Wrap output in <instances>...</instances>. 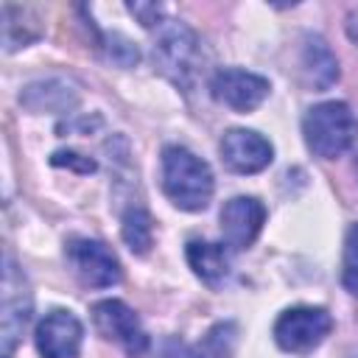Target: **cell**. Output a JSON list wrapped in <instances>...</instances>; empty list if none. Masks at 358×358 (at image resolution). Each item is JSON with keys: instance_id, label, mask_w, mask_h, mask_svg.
<instances>
[{"instance_id": "cell-15", "label": "cell", "mask_w": 358, "mask_h": 358, "mask_svg": "<svg viewBox=\"0 0 358 358\" xmlns=\"http://www.w3.org/2000/svg\"><path fill=\"white\" fill-rule=\"evenodd\" d=\"M120 235H123L126 246L134 255H145L151 249V241H154V221H151V215L143 207H129L123 213Z\"/></svg>"}, {"instance_id": "cell-14", "label": "cell", "mask_w": 358, "mask_h": 358, "mask_svg": "<svg viewBox=\"0 0 358 358\" xmlns=\"http://www.w3.org/2000/svg\"><path fill=\"white\" fill-rule=\"evenodd\" d=\"M185 257H187V266L193 268V274L207 285H221L229 274V257L221 243L187 241Z\"/></svg>"}, {"instance_id": "cell-13", "label": "cell", "mask_w": 358, "mask_h": 358, "mask_svg": "<svg viewBox=\"0 0 358 358\" xmlns=\"http://www.w3.org/2000/svg\"><path fill=\"white\" fill-rule=\"evenodd\" d=\"M20 103L31 112H67L78 103V92L62 78H48L28 84L20 92Z\"/></svg>"}, {"instance_id": "cell-20", "label": "cell", "mask_w": 358, "mask_h": 358, "mask_svg": "<svg viewBox=\"0 0 358 358\" xmlns=\"http://www.w3.org/2000/svg\"><path fill=\"white\" fill-rule=\"evenodd\" d=\"M129 11L140 20L143 28H159L165 22V8L159 3H129Z\"/></svg>"}, {"instance_id": "cell-11", "label": "cell", "mask_w": 358, "mask_h": 358, "mask_svg": "<svg viewBox=\"0 0 358 358\" xmlns=\"http://www.w3.org/2000/svg\"><path fill=\"white\" fill-rule=\"evenodd\" d=\"M266 224V207L255 196H235L221 207V238L229 249H249Z\"/></svg>"}, {"instance_id": "cell-10", "label": "cell", "mask_w": 358, "mask_h": 358, "mask_svg": "<svg viewBox=\"0 0 358 358\" xmlns=\"http://www.w3.org/2000/svg\"><path fill=\"white\" fill-rule=\"evenodd\" d=\"M221 159L235 173H260L274 159V145L252 129H229L218 143Z\"/></svg>"}, {"instance_id": "cell-8", "label": "cell", "mask_w": 358, "mask_h": 358, "mask_svg": "<svg viewBox=\"0 0 358 358\" xmlns=\"http://www.w3.org/2000/svg\"><path fill=\"white\" fill-rule=\"evenodd\" d=\"M271 92V84L266 76H257L252 70L241 67H221L210 78V95L229 106L232 112H252L257 109Z\"/></svg>"}, {"instance_id": "cell-19", "label": "cell", "mask_w": 358, "mask_h": 358, "mask_svg": "<svg viewBox=\"0 0 358 358\" xmlns=\"http://www.w3.org/2000/svg\"><path fill=\"white\" fill-rule=\"evenodd\" d=\"M50 165H56V168H70V171H76V173H95L98 171V162L92 159V157H87V154H78V151H53V157H50Z\"/></svg>"}, {"instance_id": "cell-18", "label": "cell", "mask_w": 358, "mask_h": 358, "mask_svg": "<svg viewBox=\"0 0 358 358\" xmlns=\"http://www.w3.org/2000/svg\"><path fill=\"white\" fill-rule=\"evenodd\" d=\"M106 56L115 62V64H120V67H131V64H137V59H140V50H137V45L131 42V39H126V36H120V34H112V36H106Z\"/></svg>"}, {"instance_id": "cell-1", "label": "cell", "mask_w": 358, "mask_h": 358, "mask_svg": "<svg viewBox=\"0 0 358 358\" xmlns=\"http://www.w3.org/2000/svg\"><path fill=\"white\" fill-rule=\"evenodd\" d=\"M215 179L210 165L185 145L162 148V193L173 207L185 213H199L210 204Z\"/></svg>"}, {"instance_id": "cell-5", "label": "cell", "mask_w": 358, "mask_h": 358, "mask_svg": "<svg viewBox=\"0 0 358 358\" xmlns=\"http://www.w3.org/2000/svg\"><path fill=\"white\" fill-rule=\"evenodd\" d=\"M64 257H67V266L76 274V280L87 288H112L123 277L117 255L95 238H81V235L67 238Z\"/></svg>"}, {"instance_id": "cell-16", "label": "cell", "mask_w": 358, "mask_h": 358, "mask_svg": "<svg viewBox=\"0 0 358 358\" xmlns=\"http://www.w3.org/2000/svg\"><path fill=\"white\" fill-rule=\"evenodd\" d=\"M238 347V324L218 322L199 341V358H232Z\"/></svg>"}, {"instance_id": "cell-12", "label": "cell", "mask_w": 358, "mask_h": 358, "mask_svg": "<svg viewBox=\"0 0 358 358\" xmlns=\"http://www.w3.org/2000/svg\"><path fill=\"white\" fill-rule=\"evenodd\" d=\"M299 64H302L305 81L313 90H330L338 81V59L333 56L330 45L322 36H316V34H308L302 39Z\"/></svg>"}, {"instance_id": "cell-6", "label": "cell", "mask_w": 358, "mask_h": 358, "mask_svg": "<svg viewBox=\"0 0 358 358\" xmlns=\"http://www.w3.org/2000/svg\"><path fill=\"white\" fill-rule=\"evenodd\" d=\"M92 324L95 330L117 344L129 358H140L148 352V333L140 322V316L123 302V299H101L92 305Z\"/></svg>"}, {"instance_id": "cell-3", "label": "cell", "mask_w": 358, "mask_h": 358, "mask_svg": "<svg viewBox=\"0 0 358 358\" xmlns=\"http://www.w3.org/2000/svg\"><path fill=\"white\" fill-rule=\"evenodd\" d=\"M302 137L316 157L336 159L352 148L358 137V120L344 101H322L305 112Z\"/></svg>"}, {"instance_id": "cell-4", "label": "cell", "mask_w": 358, "mask_h": 358, "mask_svg": "<svg viewBox=\"0 0 358 358\" xmlns=\"http://www.w3.org/2000/svg\"><path fill=\"white\" fill-rule=\"evenodd\" d=\"M333 330V319L324 308L316 305H294L285 308L274 322V341L280 350L291 355L313 352Z\"/></svg>"}, {"instance_id": "cell-2", "label": "cell", "mask_w": 358, "mask_h": 358, "mask_svg": "<svg viewBox=\"0 0 358 358\" xmlns=\"http://www.w3.org/2000/svg\"><path fill=\"white\" fill-rule=\"evenodd\" d=\"M154 64L159 67V73L168 81H173L179 90L190 92L196 87L199 76H201V67H204L201 39L182 20H165L157 28Z\"/></svg>"}, {"instance_id": "cell-9", "label": "cell", "mask_w": 358, "mask_h": 358, "mask_svg": "<svg viewBox=\"0 0 358 358\" xmlns=\"http://www.w3.org/2000/svg\"><path fill=\"white\" fill-rule=\"evenodd\" d=\"M84 341V324L76 313L53 308L34 330V344L42 358H78Z\"/></svg>"}, {"instance_id": "cell-17", "label": "cell", "mask_w": 358, "mask_h": 358, "mask_svg": "<svg viewBox=\"0 0 358 358\" xmlns=\"http://www.w3.org/2000/svg\"><path fill=\"white\" fill-rule=\"evenodd\" d=\"M341 285L347 294L358 296V221L350 224L344 235V252H341Z\"/></svg>"}, {"instance_id": "cell-21", "label": "cell", "mask_w": 358, "mask_h": 358, "mask_svg": "<svg viewBox=\"0 0 358 358\" xmlns=\"http://www.w3.org/2000/svg\"><path fill=\"white\" fill-rule=\"evenodd\" d=\"M355 171H358V162H355Z\"/></svg>"}, {"instance_id": "cell-7", "label": "cell", "mask_w": 358, "mask_h": 358, "mask_svg": "<svg viewBox=\"0 0 358 358\" xmlns=\"http://www.w3.org/2000/svg\"><path fill=\"white\" fill-rule=\"evenodd\" d=\"M31 285L25 274L17 268L11 255H6V268H3V308H0V327H3V358L14 355V347L31 322Z\"/></svg>"}]
</instances>
